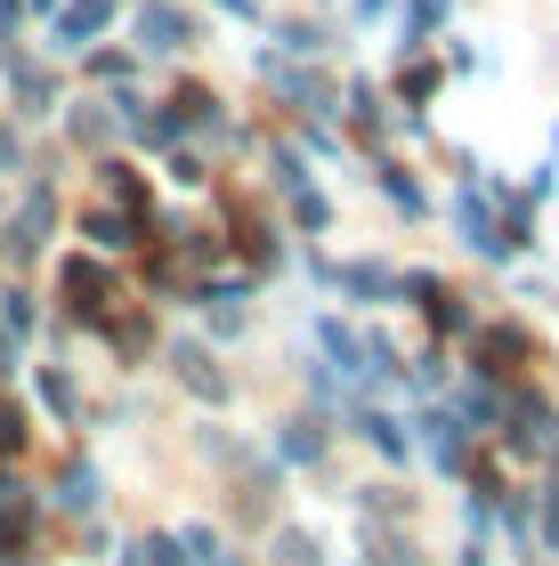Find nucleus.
I'll return each instance as SVG.
<instances>
[{
	"label": "nucleus",
	"mask_w": 559,
	"mask_h": 566,
	"mask_svg": "<svg viewBox=\"0 0 559 566\" xmlns=\"http://www.w3.org/2000/svg\"><path fill=\"white\" fill-rule=\"evenodd\" d=\"M179 41H187V17H179V9H163V0H155V9L138 17V49H179Z\"/></svg>",
	"instance_id": "obj_1"
},
{
	"label": "nucleus",
	"mask_w": 559,
	"mask_h": 566,
	"mask_svg": "<svg viewBox=\"0 0 559 566\" xmlns=\"http://www.w3.org/2000/svg\"><path fill=\"white\" fill-rule=\"evenodd\" d=\"M106 17H114V0H73V9H65V24H58V41H65V49H82V41H90Z\"/></svg>",
	"instance_id": "obj_2"
},
{
	"label": "nucleus",
	"mask_w": 559,
	"mask_h": 566,
	"mask_svg": "<svg viewBox=\"0 0 559 566\" xmlns=\"http://www.w3.org/2000/svg\"><path fill=\"white\" fill-rule=\"evenodd\" d=\"M179 380H187V389H195V397H211V405L227 397V380L211 373V356H203V348H179Z\"/></svg>",
	"instance_id": "obj_3"
},
{
	"label": "nucleus",
	"mask_w": 559,
	"mask_h": 566,
	"mask_svg": "<svg viewBox=\"0 0 559 566\" xmlns=\"http://www.w3.org/2000/svg\"><path fill=\"white\" fill-rule=\"evenodd\" d=\"M41 227H49V195H33V202H24V219L9 227V251H33V243H41Z\"/></svg>",
	"instance_id": "obj_4"
},
{
	"label": "nucleus",
	"mask_w": 559,
	"mask_h": 566,
	"mask_svg": "<svg viewBox=\"0 0 559 566\" xmlns=\"http://www.w3.org/2000/svg\"><path fill=\"white\" fill-rule=\"evenodd\" d=\"M90 243H97V251H122V243H131V219L97 211V219H90Z\"/></svg>",
	"instance_id": "obj_5"
},
{
	"label": "nucleus",
	"mask_w": 559,
	"mask_h": 566,
	"mask_svg": "<svg viewBox=\"0 0 559 566\" xmlns=\"http://www.w3.org/2000/svg\"><path fill=\"white\" fill-rule=\"evenodd\" d=\"M65 292H73V300H82V307H90L97 292H106V275H97L90 260H73V268H65Z\"/></svg>",
	"instance_id": "obj_6"
},
{
	"label": "nucleus",
	"mask_w": 559,
	"mask_h": 566,
	"mask_svg": "<svg viewBox=\"0 0 559 566\" xmlns=\"http://www.w3.org/2000/svg\"><path fill=\"white\" fill-rule=\"evenodd\" d=\"M58 502H65V510H90V502H97V478H90V470H65Z\"/></svg>",
	"instance_id": "obj_7"
},
{
	"label": "nucleus",
	"mask_w": 559,
	"mask_h": 566,
	"mask_svg": "<svg viewBox=\"0 0 559 566\" xmlns=\"http://www.w3.org/2000/svg\"><path fill=\"white\" fill-rule=\"evenodd\" d=\"M429 453H438V470H454V461H463V437H454V421H429Z\"/></svg>",
	"instance_id": "obj_8"
},
{
	"label": "nucleus",
	"mask_w": 559,
	"mask_h": 566,
	"mask_svg": "<svg viewBox=\"0 0 559 566\" xmlns=\"http://www.w3.org/2000/svg\"><path fill=\"white\" fill-rule=\"evenodd\" d=\"M284 453H292V461H317V453H324V437H317V429H309V421H300V429H292V437H284Z\"/></svg>",
	"instance_id": "obj_9"
},
{
	"label": "nucleus",
	"mask_w": 559,
	"mask_h": 566,
	"mask_svg": "<svg viewBox=\"0 0 559 566\" xmlns=\"http://www.w3.org/2000/svg\"><path fill=\"white\" fill-rule=\"evenodd\" d=\"M0 316H9V332H33V300L9 292V300H0Z\"/></svg>",
	"instance_id": "obj_10"
},
{
	"label": "nucleus",
	"mask_w": 559,
	"mask_h": 566,
	"mask_svg": "<svg viewBox=\"0 0 559 566\" xmlns=\"http://www.w3.org/2000/svg\"><path fill=\"white\" fill-rule=\"evenodd\" d=\"M41 397L58 405V413H73V380H65V373H41Z\"/></svg>",
	"instance_id": "obj_11"
},
{
	"label": "nucleus",
	"mask_w": 559,
	"mask_h": 566,
	"mask_svg": "<svg viewBox=\"0 0 559 566\" xmlns=\"http://www.w3.org/2000/svg\"><path fill=\"white\" fill-rule=\"evenodd\" d=\"M365 437H373L381 453H405V437H397V421H365Z\"/></svg>",
	"instance_id": "obj_12"
},
{
	"label": "nucleus",
	"mask_w": 559,
	"mask_h": 566,
	"mask_svg": "<svg viewBox=\"0 0 559 566\" xmlns=\"http://www.w3.org/2000/svg\"><path fill=\"white\" fill-rule=\"evenodd\" d=\"M276 566H317V543H300V534H284V558Z\"/></svg>",
	"instance_id": "obj_13"
},
{
	"label": "nucleus",
	"mask_w": 559,
	"mask_h": 566,
	"mask_svg": "<svg viewBox=\"0 0 559 566\" xmlns=\"http://www.w3.org/2000/svg\"><path fill=\"white\" fill-rule=\"evenodd\" d=\"M17 446H24V421H17V413H0V453H17Z\"/></svg>",
	"instance_id": "obj_14"
},
{
	"label": "nucleus",
	"mask_w": 559,
	"mask_h": 566,
	"mask_svg": "<svg viewBox=\"0 0 559 566\" xmlns=\"http://www.w3.org/2000/svg\"><path fill=\"white\" fill-rule=\"evenodd\" d=\"M17 163V130H0V170H9Z\"/></svg>",
	"instance_id": "obj_15"
},
{
	"label": "nucleus",
	"mask_w": 559,
	"mask_h": 566,
	"mask_svg": "<svg viewBox=\"0 0 559 566\" xmlns=\"http://www.w3.org/2000/svg\"><path fill=\"white\" fill-rule=\"evenodd\" d=\"M381 9H390V0H358V17H381Z\"/></svg>",
	"instance_id": "obj_16"
},
{
	"label": "nucleus",
	"mask_w": 559,
	"mask_h": 566,
	"mask_svg": "<svg viewBox=\"0 0 559 566\" xmlns=\"http://www.w3.org/2000/svg\"><path fill=\"white\" fill-rule=\"evenodd\" d=\"M0 356H9V348H0Z\"/></svg>",
	"instance_id": "obj_17"
}]
</instances>
